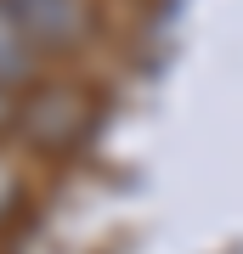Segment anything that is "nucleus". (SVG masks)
Segmentation results:
<instances>
[{"label":"nucleus","instance_id":"1","mask_svg":"<svg viewBox=\"0 0 243 254\" xmlns=\"http://www.w3.org/2000/svg\"><path fill=\"white\" fill-rule=\"evenodd\" d=\"M11 11L40 40V51H68L85 34V6L80 0H11Z\"/></svg>","mask_w":243,"mask_h":254},{"label":"nucleus","instance_id":"2","mask_svg":"<svg viewBox=\"0 0 243 254\" xmlns=\"http://www.w3.org/2000/svg\"><path fill=\"white\" fill-rule=\"evenodd\" d=\"M34 73H40V40L23 28L11 0H0V85L17 96L23 85H34Z\"/></svg>","mask_w":243,"mask_h":254},{"label":"nucleus","instance_id":"3","mask_svg":"<svg viewBox=\"0 0 243 254\" xmlns=\"http://www.w3.org/2000/svg\"><path fill=\"white\" fill-rule=\"evenodd\" d=\"M11 209H17V175H11V164L0 158V220H6Z\"/></svg>","mask_w":243,"mask_h":254},{"label":"nucleus","instance_id":"4","mask_svg":"<svg viewBox=\"0 0 243 254\" xmlns=\"http://www.w3.org/2000/svg\"><path fill=\"white\" fill-rule=\"evenodd\" d=\"M11 119H17V96H11V91H6V85H0V130H6V125H11Z\"/></svg>","mask_w":243,"mask_h":254}]
</instances>
